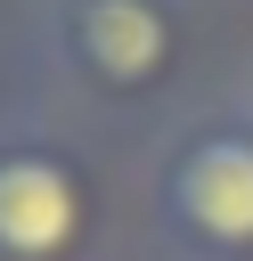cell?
I'll list each match as a JSON object with an SVG mask.
<instances>
[{
    "mask_svg": "<svg viewBox=\"0 0 253 261\" xmlns=\"http://www.w3.org/2000/svg\"><path fill=\"white\" fill-rule=\"evenodd\" d=\"M98 188L73 147L16 130L0 139V261H90Z\"/></svg>",
    "mask_w": 253,
    "mask_h": 261,
    "instance_id": "cell-2",
    "label": "cell"
},
{
    "mask_svg": "<svg viewBox=\"0 0 253 261\" xmlns=\"http://www.w3.org/2000/svg\"><path fill=\"white\" fill-rule=\"evenodd\" d=\"M171 237L204 261H253V114H212L171 139L155 171Z\"/></svg>",
    "mask_w": 253,
    "mask_h": 261,
    "instance_id": "cell-1",
    "label": "cell"
},
{
    "mask_svg": "<svg viewBox=\"0 0 253 261\" xmlns=\"http://www.w3.org/2000/svg\"><path fill=\"white\" fill-rule=\"evenodd\" d=\"M65 65L106 98H155L180 73V8L171 0H57Z\"/></svg>",
    "mask_w": 253,
    "mask_h": 261,
    "instance_id": "cell-3",
    "label": "cell"
}]
</instances>
